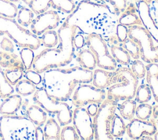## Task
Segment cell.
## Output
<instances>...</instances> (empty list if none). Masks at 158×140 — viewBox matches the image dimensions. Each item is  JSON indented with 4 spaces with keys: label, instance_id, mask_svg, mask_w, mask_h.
Instances as JSON below:
<instances>
[{
    "label": "cell",
    "instance_id": "1",
    "mask_svg": "<svg viewBox=\"0 0 158 140\" xmlns=\"http://www.w3.org/2000/svg\"><path fill=\"white\" fill-rule=\"evenodd\" d=\"M93 80L91 70L81 67L51 68L43 72L42 82L48 94L57 100L65 101L71 96L76 86Z\"/></svg>",
    "mask_w": 158,
    "mask_h": 140
},
{
    "label": "cell",
    "instance_id": "2",
    "mask_svg": "<svg viewBox=\"0 0 158 140\" xmlns=\"http://www.w3.org/2000/svg\"><path fill=\"white\" fill-rule=\"evenodd\" d=\"M76 28V25L70 26L64 22L57 33L60 45L57 48H46L35 56L32 64L33 70L41 73L68 65L74 54L73 39Z\"/></svg>",
    "mask_w": 158,
    "mask_h": 140
},
{
    "label": "cell",
    "instance_id": "3",
    "mask_svg": "<svg viewBox=\"0 0 158 140\" xmlns=\"http://www.w3.org/2000/svg\"><path fill=\"white\" fill-rule=\"evenodd\" d=\"M35 124L28 118L13 115H2L0 117L1 140H34Z\"/></svg>",
    "mask_w": 158,
    "mask_h": 140
},
{
    "label": "cell",
    "instance_id": "4",
    "mask_svg": "<svg viewBox=\"0 0 158 140\" xmlns=\"http://www.w3.org/2000/svg\"><path fill=\"white\" fill-rule=\"evenodd\" d=\"M113 85L109 86L107 98L117 101L132 99L135 96L138 84V78L128 67H120L113 72Z\"/></svg>",
    "mask_w": 158,
    "mask_h": 140
},
{
    "label": "cell",
    "instance_id": "5",
    "mask_svg": "<svg viewBox=\"0 0 158 140\" xmlns=\"http://www.w3.org/2000/svg\"><path fill=\"white\" fill-rule=\"evenodd\" d=\"M33 99L46 112L56 115L60 126H65L72 122L73 112L69 105L50 96L44 87L35 91Z\"/></svg>",
    "mask_w": 158,
    "mask_h": 140
},
{
    "label": "cell",
    "instance_id": "6",
    "mask_svg": "<svg viewBox=\"0 0 158 140\" xmlns=\"http://www.w3.org/2000/svg\"><path fill=\"white\" fill-rule=\"evenodd\" d=\"M0 33H6L21 47L38 49L41 45L38 36L20 26L15 20L0 15Z\"/></svg>",
    "mask_w": 158,
    "mask_h": 140
},
{
    "label": "cell",
    "instance_id": "7",
    "mask_svg": "<svg viewBox=\"0 0 158 140\" xmlns=\"http://www.w3.org/2000/svg\"><path fill=\"white\" fill-rule=\"evenodd\" d=\"M117 102L107 99L101 103L93 121L94 139L96 140H112L114 138L110 132L111 124L115 114Z\"/></svg>",
    "mask_w": 158,
    "mask_h": 140
},
{
    "label": "cell",
    "instance_id": "8",
    "mask_svg": "<svg viewBox=\"0 0 158 140\" xmlns=\"http://www.w3.org/2000/svg\"><path fill=\"white\" fill-rule=\"evenodd\" d=\"M128 37L135 41L140 49V57L146 63H158V42L143 26L128 27Z\"/></svg>",
    "mask_w": 158,
    "mask_h": 140
},
{
    "label": "cell",
    "instance_id": "9",
    "mask_svg": "<svg viewBox=\"0 0 158 140\" xmlns=\"http://www.w3.org/2000/svg\"><path fill=\"white\" fill-rule=\"evenodd\" d=\"M85 42L95 56L98 67L107 70L116 69L117 62L110 54L106 42L100 35L90 33L86 36Z\"/></svg>",
    "mask_w": 158,
    "mask_h": 140
},
{
    "label": "cell",
    "instance_id": "10",
    "mask_svg": "<svg viewBox=\"0 0 158 140\" xmlns=\"http://www.w3.org/2000/svg\"><path fill=\"white\" fill-rule=\"evenodd\" d=\"M107 97V93L103 89L94 86L81 84L75 90L72 97V104L77 107H83L91 103L101 104Z\"/></svg>",
    "mask_w": 158,
    "mask_h": 140
},
{
    "label": "cell",
    "instance_id": "11",
    "mask_svg": "<svg viewBox=\"0 0 158 140\" xmlns=\"http://www.w3.org/2000/svg\"><path fill=\"white\" fill-rule=\"evenodd\" d=\"M72 121L80 139H94V129L91 117L83 107L75 109L73 112Z\"/></svg>",
    "mask_w": 158,
    "mask_h": 140
},
{
    "label": "cell",
    "instance_id": "12",
    "mask_svg": "<svg viewBox=\"0 0 158 140\" xmlns=\"http://www.w3.org/2000/svg\"><path fill=\"white\" fill-rule=\"evenodd\" d=\"M59 14L54 10H48L34 18L30 25V31L37 36L48 30L57 28L60 22Z\"/></svg>",
    "mask_w": 158,
    "mask_h": 140
},
{
    "label": "cell",
    "instance_id": "13",
    "mask_svg": "<svg viewBox=\"0 0 158 140\" xmlns=\"http://www.w3.org/2000/svg\"><path fill=\"white\" fill-rule=\"evenodd\" d=\"M126 131L130 138L140 139L143 135H154L157 131V126L155 122L151 120L133 118L127 125Z\"/></svg>",
    "mask_w": 158,
    "mask_h": 140
},
{
    "label": "cell",
    "instance_id": "14",
    "mask_svg": "<svg viewBox=\"0 0 158 140\" xmlns=\"http://www.w3.org/2000/svg\"><path fill=\"white\" fill-rule=\"evenodd\" d=\"M29 7L35 14L38 15L48 10L50 7L70 13L72 11L74 5L72 0H33Z\"/></svg>",
    "mask_w": 158,
    "mask_h": 140
},
{
    "label": "cell",
    "instance_id": "15",
    "mask_svg": "<svg viewBox=\"0 0 158 140\" xmlns=\"http://www.w3.org/2000/svg\"><path fill=\"white\" fill-rule=\"evenodd\" d=\"M137 7L139 16L144 28L152 37L158 42V28L151 17L149 4L146 1L141 0L138 2Z\"/></svg>",
    "mask_w": 158,
    "mask_h": 140
},
{
    "label": "cell",
    "instance_id": "16",
    "mask_svg": "<svg viewBox=\"0 0 158 140\" xmlns=\"http://www.w3.org/2000/svg\"><path fill=\"white\" fill-rule=\"evenodd\" d=\"M118 22L120 24L127 27L131 25L143 26L142 21L139 16L138 7L133 3H130L127 6L125 10L122 13Z\"/></svg>",
    "mask_w": 158,
    "mask_h": 140
},
{
    "label": "cell",
    "instance_id": "17",
    "mask_svg": "<svg viewBox=\"0 0 158 140\" xmlns=\"http://www.w3.org/2000/svg\"><path fill=\"white\" fill-rule=\"evenodd\" d=\"M0 67L4 68H20L25 72L21 59L13 52L0 51Z\"/></svg>",
    "mask_w": 158,
    "mask_h": 140
},
{
    "label": "cell",
    "instance_id": "18",
    "mask_svg": "<svg viewBox=\"0 0 158 140\" xmlns=\"http://www.w3.org/2000/svg\"><path fill=\"white\" fill-rule=\"evenodd\" d=\"M22 97L19 94L10 95L0 105V113L2 115H14L22 105Z\"/></svg>",
    "mask_w": 158,
    "mask_h": 140
},
{
    "label": "cell",
    "instance_id": "19",
    "mask_svg": "<svg viewBox=\"0 0 158 140\" xmlns=\"http://www.w3.org/2000/svg\"><path fill=\"white\" fill-rule=\"evenodd\" d=\"M113 72L105 69H96L93 73V84L99 89H105L112 84Z\"/></svg>",
    "mask_w": 158,
    "mask_h": 140
},
{
    "label": "cell",
    "instance_id": "20",
    "mask_svg": "<svg viewBox=\"0 0 158 140\" xmlns=\"http://www.w3.org/2000/svg\"><path fill=\"white\" fill-rule=\"evenodd\" d=\"M77 60L81 68L89 70L94 69L97 65L95 56L89 48L81 50L78 52Z\"/></svg>",
    "mask_w": 158,
    "mask_h": 140
},
{
    "label": "cell",
    "instance_id": "21",
    "mask_svg": "<svg viewBox=\"0 0 158 140\" xmlns=\"http://www.w3.org/2000/svg\"><path fill=\"white\" fill-rule=\"evenodd\" d=\"M43 133L45 140L60 139V126L53 118H49L46 121L43 128Z\"/></svg>",
    "mask_w": 158,
    "mask_h": 140
},
{
    "label": "cell",
    "instance_id": "22",
    "mask_svg": "<svg viewBox=\"0 0 158 140\" xmlns=\"http://www.w3.org/2000/svg\"><path fill=\"white\" fill-rule=\"evenodd\" d=\"M28 118L37 126H41L47 120L46 112L40 106L31 105L27 110Z\"/></svg>",
    "mask_w": 158,
    "mask_h": 140
},
{
    "label": "cell",
    "instance_id": "23",
    "mask_svg": "<svg viewBox=\"0 0 158 140\" xmlns=\"http://www.w3.org/2000/svg\"><path fill=\"white\" fill-rule=\"evenodd\" d=\"M118 110L121 116L128 120H131L135 114L136 108V101L131 99L125 100L118 105Z\"/></svg>",
    "mask_w": 158,
    "mask_h": 140
},
{
    "label": "cell",
    "instance_id": "24",
    "mask_svg": "<svg viewBox=\"0 0 158 140\" xmlns=\"http://www.w3.org/2000/svg\"><path fill=\"white\" fill-rule=\"evenodd\" d=\"M111 55L116 62L123 65H127L130 62L131 56L128 52L123 47L112 46L110 47Z\"/></svg>",
    "mask_w": 158,
    "mask_h": 140
},
{
    "label": "cell",
    "instance_id": "25",
    "mask_svg": "<svg viewBox=\"0 0 158 140\" xmlns=\"http://www.w3.org/2000/svg\"><path fill=\"white\" fill-rule=\"evenodd\" d=\"M35 12L31 9L22 7L18 10L17 14V22L22 27H28L34 19Z\"/></svg>",
    "mask_w": 158,
    "mask_h": 140
},
{
    "label": "cell",
    "instance_id": "26",
    "mask_svg": "<svg viewBox=\"0 0 158 140\" xmlns=\"http://www.w3.org/2000/svg\"><path fill=\"white\" fill-rule=\"evenodd\" d=\"M126 126L123 118L117 114H115L111 124L112 136L114 138L122 137L126 132Z\"/></svg>",
    "mask_w": 158,
    "mask_h": 140
},
{
    "label": "cell",
    "instance_id": "27",
    "mask_svg": "<svg viewBox=\"0 0 158 140\" xmlns=\"http://www.w3.org/2000/svg\"><path fill=\"white\" fill-rule=\"evenodd\" d=\"M18 9L16 5L9 0H0V15L14 19L17 17Z\"/></svg>",
    "mask_w": 158,
    "mask_h": 140
},
{
    "label": "cell",
    "instance_id": "28",
    "mask_svg": "<svg viewBox=\"0 0 158 140\" xmlns=\"http://www.w3.org/2000/svg\"><path fill=\"white\" fill-rule=\"evenodd\" d=\"M16 92L21 96H28L36 91V85L27 79L20 80L15 84Z\"/></svg>",
    "mask_w": 158,
    "mask_h": 140
},
{
    "label": "cell",
    "instance_id": "29",
    "mask_svg": "<svg viewBox=\"0 0 158 140\" xmlns=\"http://www.w3.org/2000/svg\"><path fill=\"white\" fill-rule=\"evenodd\" d=\"M40 39L41 43H43V45L48 48L56 47L59 41L58 34L53 30H48L43 33Z\"/></svg>",
    "mask_w": 158,
    "mask_h": 140
},
{
    "label": "cell",
    "instance_id": "30",
    "mask_svg": "<svg viewBox=\"0 0 158 140\" xmlns=\"http://www.w3.org/2000/svg\"><path fill=\"white\" fill-rule=\"evenodd\" d=\"M135 101L139 104L148 102L152 96V92L149 85L141 84L137 87Z\"/></svg>",
    "mask_w": 158,
    "mask_h": 140
},
{
    "label": "cell",
    "instance_id": "31",
    "mask_svg": "<svg viewBox=\"0 0 158 140\" xmlns=\"http://www.w3.org/2000/svg\"><path fill=\"white\" fill-rule=\"evenodd\" d=\"M14 91L12 86L6 79L3 70L0 67V98H6Z\"/></svg>",
    "mask_w": 158,
    "mask_h": 140
},
{
    "label": "cell",
    "instance_id": "32",
    "mask_svg": "<svg viewBox=\"0 0 158 140\" xmlns=\"http://www.w3.org/2000/svg\"><path fill=\"white\" fill-rule=\"evenodd\" d=\"M20 56L25 67V71L31 69L35 57L33 49L30 47H23L20 52Z\"/></svg>",
    "mask_w": 158,
    "mask_h": 140
},
{
    "label": "cell",
    "instance_id": "33",
    "mask_svg": "<svg viewBox=\"0 0 158 140\" xmlns=\"http://www.w3.org/2000/svg\"><path fill=\"white\" fill-rule=\"evenodd\" d=\"M122 47L125 48L134 59H138L140 57V49L138 44L133 39L127 37L123 42Z\"/></svg>",
    "mask_w": 158,
    "mask_h": 140
},
{
    "label": "cell",
    "instance_id": "34",
    "mask_svg": "<svg viewBox=\"0 0 158 140\" xmlns=\"http://www.w3.org/2000/svg\"><path fill=\"white\" fill-rule=\"evenodd\" d=\"M3 72L6 79L12 86L16 84L21 80L24 72L20 68H4Z\"/></svg>",
    "mask_w": 158,
    "mask_h": 140
},
{
    "label": "cell",
    "instance_id": "35",
    "mask_svg": "<svg viewBox=\"0 0 158 140\" xmlns=\"http://www.w3.org/2000/svg\"><path fill=\"white\" fill-rule=\"evenodd\" d=\"M152 107L146 103L140 104L136 108L135 110V114L137 118L142 120H148L152 115Z\"/></svg>",
    "mask_w": 158,
    "mask_h": 140
},
{
    "label": "cell",
    "instance_id": "36",
    "mask_svg": "<svg viewBox=\"0 0 158 140\" xmlns=\"http://www.w3.org/2000/svg\"><path fill=\"white\" fill-rule=\"evenodd\" d=\"M61 140H78L79 136L75 127L72 126H64L60 131Z\"/></svg>",
    "mask_w": 158,
    "mask_h": 140
},
{
    "label": "cell",
    "instance_id": "37",
    "mask_svg": "<svg viewBox=\"0 0 158 140\" xmlns=\"http://www.w3.org/2000/svg\"><path fill=\"white\" fill-rule=\"evenodd\" d=\"M146 81L155 101L158 102V74L153 75L146 73Z\"/></svg>",
    "mask_w": 158,
    "mask_h": 140
},
{
    "label": "cell",
    "instance_id": "38",
    "mask_svg": "<svg viewBox=\"0 0 158 140\" xmlns=\"http://www.w3.org/2000/svg\"><path fill=\"white\" fill-rule=\"evenodd\" d=\"M96 1H99L106 4V5L112 6L115 13H122L127 6V0H94Z\"/></svg>",
    "mask_w": 158,
    "mask_h": 140
},
{
    "label": "cell",
    "instance_id": "39",
    "mask_svg": "<svg viewBox=\"0 0 158 140\" xmlns=\"http://www.w3.org/2000/svg\"><path fill=\"white\" fill-rule=\"evenodd\" d=\"M131 70L133 74L138 78H143L144 77L146 73V67L144 64L138 59H136L131 64Z\"/></svg>",
    "mask_w": 158,
    "mask_h": 140
},
{
    "label": "cell",
    "instance_id": "40",
    "mask_svg": "<svg viewBox=\"0 0 158 140\" xmlns=\"http://www.w3.org/2000/svg\"><path fill=\"white\" fill-rule=\"evenodd\" d=\"M25 77L28 80L32 82L35 85L40 84L42 81V77L40 73L36 72L35 70H28L25 71Z\"/></svg>",
    "mask_w": 158,
    "mask_h": 140
},
{
    "label": "cell",
    "instance_id": "41",
    "mask_svg": "<svg viewBox=\"0 0 158 140\" xmlns=\"http://www.w3.org/2000/svg\"><path fill=\"white\" fill-rule=\"evenodd\" d=\"M116 35L118 41L121 43H123L128 37V27L120 23L117 25Z\"/></svg>",
    "mask_w": 158,
    "mask_h": 140
},
{
    "label": "cell",
    "instance_id": "42",
    "mask_svg": "<svg viewBox=\"0 0 158 140\" xmlns=\"http://www.w3.org/2000/svg\"><path fill=\"white\" fill-rule=\"evenodd\" d=\"M1 48L5 51L8 52H13L14 46L12 42L7 38H3L0 43Z\"/></svg>",
    "mask_w": 158,
    "mask_h": 140
},
{
    "label": "cell",
    "instance_id": "43",
    "mask_svg": "<svg viewBox=\"0 0 158 140\" xmlns=\"http://www.w3.org/2000/svg\"><path fill=\"white\" fill-rule=\"evenodd\" d=\"M73 43L74 46L77 48H81L85 43V39H84V37L81 35L75 34L73 39Z\"/></svg>",
    "mask_w": 158,
    "mask_h": 140
},
{
    "label": "cell",
    "instance_id": "44",
    "mask_svg": "<svg viewBox=\"0 0 158 140\" xmlns=\"http://www.w3.org/2000/svg\"><path fill=\"white\" fill-rule=\"evenodd\" d=\"M99 105L96 103H91L88 104V105L86 107V110L88 113L89 114L91 117H94L96 113L98 112V109H99Z\"/></svg>",
    "mask_w": 158,
    "mask_h": 140
},
{
    "label": "cell",
    "instance_id": "45",
    "mask_svg": "<svg viewBox=\"0 0 158 140\" xmlns=\"http://www.w3.org/2000/svg\"><path fill=\"white\" fill-rule=\"evenodd\" d=\"M35 140H44L43 130L40 126L35 127Z\"/></svg>",
    "mask_w": 158,
    "mask_h": 140
},
{
    "label": "cell",
    "instance_id": "46",
    "mask_svg": "<svg viewBox=\"0 0 158 140\" xmlns=\"http://www.w3.org/2000/svg\"><path fill=\"white\" fill-rule=\"evenodd\" d=\"M152 117L151 121L155 122L156 123L158 121V105H155L152 107Z\"/></svg>",
    "mask_w": 158,
    "mask_h": 140
},
{
    "label": "cell",
    "instance_id": "47",
    "mask_svg": "<svg viewBox=\"0 0 158 140\" xmlns=\"http://www.w3.org/2000/svg\"><path fill=\"white\" fill-rule=\"evenodd\" d=\"M27 5H28V6H30L33 1V0H22Z\"/></svg>",
    "mask_w": 158,
    "mask_h": 140
},
{
    "label": "cell",
    "instance_id": "48",
    "mask_svg": "<svg viewBox=\"0 0 158 140\" xmlns=\"http://www.w3.org/2000/svg\"><path fill=\"white\" fill-rule=\"evenodd\" d=\"M154 139L155 140H158V132L157 131L154 134Z\"/></svg>",
    "mask_w": 158,
    "mask_h": 140
},
{
    "label": "cell",
    "instance_id": "49",
    "mask_svg": "<svg viewBox=\"0 0 158 140\" xmlns=\"http://www.w3.org/2000/svg\"><path fill=\"white\" fill-rule=\"evenodd\" d=\"M143 1H146L148 4H149L151 2V1H152V0H143Z\"/></svg>",
    "mask_w": 158,
    "mask_h": 140
},
{
    "label": "cell",
    "instance_id": "50",
    "mask_svg": "<svg viewBox=\"0 0 158 140\" xmlns=\"http://www.w3.org/2000/svg\"><path fill=\"white\" fill-rule=\"evenodd\" d=\"M11 2H19L20 0H9Z\"/></svg>",
    "mask_w": 158,
    "mask_h": 140
},
{
    "label": "cell",
    "instance_id": "51",
    "mask_svg": "<svg viewBox=\"0 0 158 140\" xmlns=\"http://www.w3.org/2000/svg\"><path fill=\"white\" fill-rule=\"evenodd\" d=\"M156 125H157V127H158V121H157V123H156Z\"/></svg>",
    "mask_w": 158,
    "mask_h": 140
},
{
    "label": "cell",
    "instance_id": "52",
    "mask_svg": "<svg viewBox=\"0 0 158 140\" xmlns=\"http://www.w3.org/2000/svg\"><path fill=\"white\" fill-rule=\"evenodd\" d=\"M1 34H2V33H0V36H1Z\"/></svg>",
    "mask_w": 158,
    "mask_h": 140
},
{
    "label": "cell",
    "instance_id": "53",
    "mask_svg": "<svg viewBox=\"0 0 158 140\" xmlns=\"http://www.w3.org/2000/svg\"><path fill=\"white\" fill-rule=\"evenodd\" d=\"M0 140H1V137H0Z\"/></svg>",
    "mask_w": 158,
    "mask_h": 140
}]
</instances>
